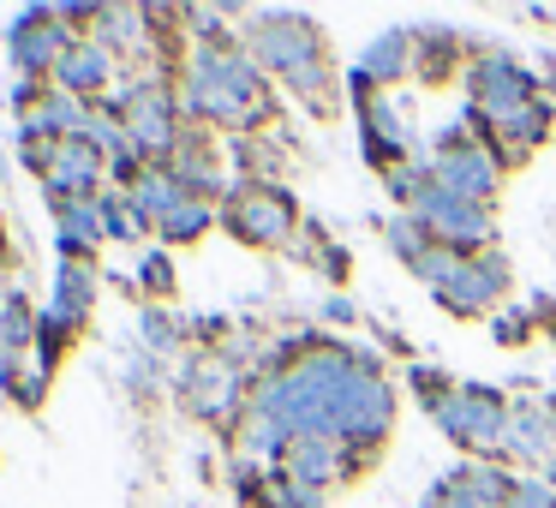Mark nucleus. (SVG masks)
<instances>
[{"instance_id": "423d86ee", "label": "nucleus", "mask_w": 556, "mask_h": 508, "mask_svg": "<svg viewBox=\"0 0 556 508\" xmlns=\"http://www.w3.org/2000/svg\"><path fill=\"white\" fill-rule=\"evenodd\" d=\"M503 293H508V264L496 252H472V257H460V269L437 288V300L455 317H484Z\"/></svg>"}, {"instance_id": "ddd939ff", "label": "nucleus", "mask_w": 556, "mask_h": 508, "mask_svg": "<svg viewBox=\"0 0 556 508\" xmlns=\"http://www.w3.org/2000/svg\"><path fill=\"white\" fill-rule=\"evenodd\" d=\"M425 508H491V503H484V496H479V491H472V484L455 472V479L431 484V496H425Z\"/></svg>"}, {"instance_id": "f8f14e48", "label": "nucleus", "mask_w": 556, "mask_h": 508, "mask_svg": "<svg viewBox=\"0 0 556 508\" xmlns=\"http://www.w3.org/2000/svg\"><path fill=\"white\" fill-rule=\"evenodd\" d=\"M389 245H395V252L407 257L413 269H419V264H425V252H431L437 240L425 233V221H413V216H395V221H389Z\"/></svg>"}, {"instance_id": "4468645a", "label": "nucleus", "mask_w": 556, "mask_h": 508, "mask_svg": "<svg viewBox=\"0 0 556 508\" xmlns=\"http://www.w3.org/2000/svg\"><path fill=\"white\" fill-rule=\"evenodd\" d=\"M496 335H503V341H520V335H527V323H520V312H508L503 323H496Z\"/></svg>"}, {"instance_id": "6e6552de", "label": "nucleus", "mask_w": 556, "mask_h": 508, "mask_svg": "<svg viewBox=\"0 0 556 508\" xmlns=\"http://www.w3.org/2000/svg\"><path fill=\"white\" fill-rule=\"evenodd\" d=\"M348 443H336V436H293L288 448H281V472H288L293 484H305V491H329V484L348 472Z\"/></svg>"}, {"instance_id": "1a4fd4ad", "label": "nucleus", "mask_w": 556, "mask_h": 508, "mask_svg": "<svg viewBox=\"0 0 556 508\" xmlns=\"http://www.w3.org/2000/svg\"><path fill=\"white\" fill-rule=\"evenodd\" d=\"M233 228H240V240L281 245L293 233V204L281 192H269V186H257V192H245L240 204H233Z\"/></svg>"}, {"instance_id": "0eeeda50", "label": "nucleus", "mask_w": 556, "mask_h": 508, "mask_svg": "<svg viewBox=\"0 0 556 508\" xmlns=\"http://www.w3.org/2000/svg\"><path fill=\"white\" fill-rule=\"evenodd\" d=\"M359 114H365V150H371V162L395 174V162L413 150L407 114L395 109V97H377V90H365V85H359Z\"/></svg>"}, {"instance_id": "7ed1b4c3", "label": "nucleus", "mask_w": 556, "mask_h": 508, "mask_svg": "<svg viewBox=\"0 0 556 508\" xmlns=\"http://www.w3.org/2000/svg\"><path fill=\"white\" fill-rule=\"evenodd\" d=\"M407 216L425 221V233H431L437 245H448V252H479L484 240H491V209L484 204H467V198H448L443 186H431V174H425V186L407 198Z\"/></svg>"}, {"instance_id": "9d476101", "label": "nucleus", "mask_w": 556, "mask_h": 508, "mask_svg": "<svg viewBox=\"0 0 556 508\" xmlns=\"http://www.w3.org/2000/svg\"><path fill=\"white\" fill-rule=\"evenodd\" d=\"M503 455H508V460H551V455H556V431H551V412H544L539 401H527V407H508Z\"/></svg>"}, {"instance_id": "39448f33", "label": "nucleus", "mask_w": 556, "mask_h": 508, "mask_svg": "<svg viewBox=\"0 0 556 508\" xmlns=\"http://www.w3.org/2000/svg\"><path fill=\"white\" fill-rule=\"evenodd\" d=\"M257 49H264V61L276 66L293 90H317L329 78L324 42H317V30L305 25V18H276V25H264L257 30Z\"/></svg>"}, {"instance_id": "f03ea898", "label": "nucleus", "mask_w": 556, "mask_h": 508, "mask_svg": "<svg viewBox=\"0 0 556 508\" xmlns=\"http://www.w3.org/2000/svg\"><path fill=\"white\" fill-rule=\"evenodd\" d=\"M437 431L448 443L472 448V455H503V431H508V401L484 383H448L443 401L431 407Z\"/></svg>"}, {"instance_id": "dca6fc26", "label": "nucleus", "mask_w": 556, "mask_h": 508, "mask_svg": "<svg viewBox=\"0 0 556 508\" xmlns=\"http://www.w3.org/2000/svg\"><path fill=\"white\" fill-rule=\"evenodd\" d=\"M544 412H551V431H556V395H544Z\"/></svg>"}, {"instance_id": "9b49d317", "label": "nucleus", "mask_w": 556, "mask_h": 508, "mask_svg": "<svg viewBox=\"0 0 556 508\" xmlns=\"http://www.w3.org/2000/svg\"><path fill=\"white\" fill-rule=\"evenodd\" d=\"M407 61H413V37L407 30H383V37L365 49V61H359V73H353V85H389V78H401L407 73Z\"/></svg>"}, {"instance_id": "2eb2a0df", "label": "nucleus", "mask_w": 556, "mask_h": 508, "mask_svg": "<svg viewBox=\"0 0 556 508\" xmlns=\"http://www.w3.org/2000/svg\"><path fill=\"white\" fill-rule=\"evenodd\" d=\"M544 484H551V491H556V455L544 460Z\"/></svg>"}, {"instance_id": "f257e3e1", "label": "nucleus", "mask_w": 556, "mask_h": 508, "mask_svg": "<svg viewBox=\"0 0 556 508\" xmlns=\"http://www.w3.org/2000/svg\"><path fill=\"white\" fill-rule=\"evenodd\" d=\"M467 90H472V126L491 132L508 156H527L544 138V126H551V109L539 102V78H532L527 66L503 61V54L472 61Z\"/></svg>"}, {"instance_id": "20e7f679", "label": "nucleus", "mask_w": 556, "mask_h": 508, "mask_svg": "<svg viewBox=\"0 0 556 508\" xmlns=\"http://www.w3.org/2000/svg\"><path fill=\"white\" fill-rule=\"evenodd\" d=\"M425 174H431V186H443L448 198H467V204H491L496 186H503V162L491 156L484 138H448V144H437Z\"/></svg>"}]
</instances>
